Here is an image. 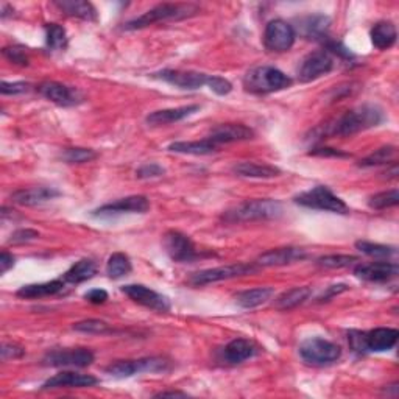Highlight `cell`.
I'll return each instance as SVG.
<instances>
[{"label":"cell","instance_id":"obj_1","mask_svg":"<svg viewBox=\"0 0 399 399\" xmlns=\"http://www.w3.org/2000/svg\"><path fill=\"white\" fill-rule=\"evenodd\" d=\"M384 120V113L376 105H362L343 113L338 118L326 122L315 133L318 139H326L331 136H351L355 133L365 132L368 128L377 127Z\"/></svg>","mask_w":399,"mask_h":399},{"label":"cell","instance_id":"obj_2","mask_svg":"<svg viewBox=\"0 0 399 399\" xmlns=\"http://www.w3.org/2000/svg\"><path fill=\"white\" fill-rule=\"evenodd\" d=\"M282 213H284V208L277 200H248L229 209L222 215V219L227 223H246L278 219Z\"/></svg>","mask_w":399,"mask_h":399},{"label":"cell","instance_id":"obj_3","mask_svg":"<svg viewBox=\"0 0 399 399\" xmlns=\"http://www.w3.org/2000/svg\"><path fill=\"white\" fill-rule=\"evenodd\" d=\"M198 11V6L192 4H161L156 5L155 8L145 11L142 16L129 20V23L123 25V28L125 30H139V28L164 23V20H181L191 18Z\"/></svg>","mask_w":399,"mask_h":399},{"label":"cell","instance_id":"obj_4","mask_svg":"<svg viewBox=\"0 0 399 399\" xmlns=\"http://www.w3.org/2000/svg\"><path fill=\"white\" fill-rule=\"evenodd\" d=\"M292 78L272 66L253 68L243 77V88L251 94H270L287 89L292 86Z\"/></svg>","mask_w":399,"mask_h":399},{"label":"cell","instance_id":"obj_5","mask_svg":"<svg viewBox=\"0 0 399 399\" xmlns=\"http://www.w3.org/2000/svg\"><path fill=\"white\" fill-rule=\"evenodd\" d=\"M399 332L391 328H377L369 332L351 331L348 334V342L354 353H384L395 348Z\"/></svg>","mask_w":399,"mask_h":399},{"label":"cell","instance_id":"obj_6","mask_svg":"<svg viewBox=\"0 0 399 399\" xmlns=\"http://www.w3.org/2000/svg\"><path fill=\"white\" fill-rule=\"evenodd\" d=\"M295 203L309 209H318V211H328L334 214H350V208L346 203L338 198L329 187L315 186L306 192H301L295 197Z\"/></svg>","mask_w":399,"mask_h":399},{"label":"cell","instance_id":"obj_7","mask_svg":"<svg viewBox=\"0 0 399 399\" xmlns=\"http://www.w3.org/2000/svg\"><path fill=\"white\" fill-rule=\"evenodd\" d=\"M301 359L309 365L324 367L337 362L342 355V348L326 338L312 337L300 345Z\"/></svg>","mask_w":399,"mask_h":399},{"label":"cell","instance_id":"obj_8","mask_svg":"<svg viewBox=\"0 0 399 399\" xmlns=\"http://www.w3.org/2000/svg\"><path fill=\"white\" fill-rule=\"evenodd\" d=\"M258 270L256 265L253 264H231V265H222L215 268H208V270H201L191 274L189 278V284L194 287H201L208 284H214V282L233 279L239 277H245V274L255 273Z\"/></svg>","mask_w":399,"mask_h":399},{"label":"cell","instance_id":"obj_9","mask_svg":"<svg viewBox=\"0 0 399 399\" xmlns=\"http://www.w3.org/2000/svg\"><path fill=\"white\" fill-rule=\"evenodd\" d=\"M170 368L169 360L163 357H144L136 360H118L106 367V373L114 377H132L139 373H161Z\"/></svg>","mask_w":399,"mask_h":399},{"label":"cell","instance_id":"obj_10","mask_svg":"<svg viewBox=\"0 0 399 399\" xmlns=\"http://www.w3.org/2000/svg\"><path fill=\"white\" fill-rule=\"evenodd\" d=\"M296 39L295 28L282 19H274L267 24L264 32V44L270 52L282 53L292 49Z\"/></svg>","mask_w":399,"mask_h":399},{"label":"cell","instance_id":"obj_11","mask_svg":"<svg viewBox=\"0 0 399 399\" xmlns=\"http://www.w3.org/2000/svg\"><path fill=\"white\" fill-rule=\"evenodd\" d=\"M150 209V201L144 195H132V197L115 200L113 203L100 206L92 213L94 217L100 219H110V217L123 215V214H144Z\"/></svg>","mask_w":399,"mask_h":399},{"label":"cell","instance_id":"obj_12","mask_svg":"<svg viewBox=\"0 0 399 399\" xmlns=\"http://www.w3.org/2000/svg\"><path fill=\"white\" fill-rule=\"evenodd\" d=\"M163 245L167 255L175 262H192L198 258L194 242L179 231H167L163 237Z\"/></svg>","mask_w":399,"mask_h":399},{"label":"cell","instance_id":"obj_13","mask_svg":"<svg viewBox=\"0 0 399 399\" xmlns=\"http://www.w3.org/2000/svg\"><path fill=\"white\" fill-rule=\"evenodd\" d=\"M94 353L88 348H70V350H55L46 354L42 359L49 367H74L84 368L94 362Z\"/></svg>","mask_w":399,"mask_h":399},{"label":"cell","instance_id":"obj_14","mask_svg":"<svg viewBox=\"0 0 399 399\" xmlns=\"http://www.w3.org/2000/svg\"><path fill=\"white\" fill-rule=\"evenodd\" d=\"M334 69V60L326 50H317V52L309 53L301 61L298 68V78L303 83L314 82Z\"/></svg>","mask_w":399,"mask_h":399},{"label":"cell","instance_id":"obj_15","mask_svg":"<svg viewBox=\"0 0 399 399\" xmlns=\"http://www.w3.org/2000/svg\"><path fill=\"white\" fill-rule=\"evenodd\" d=\"M38 91L42 97H46L49 101L58 105V106H77L84 100L83 94L77 88L66 86L63 83L56 82H44L38 86Z\"/></svg>","mask_w":399,"mask_h":399},{"label":"cell","instance_id":"obj_16","mask_svg":"<svg viewBox=\"0 0 399 399\" xmlns=\"http://www.w3.org/2000/svg\"><path fill=\"white\" fill-rule=\"evenodd\" d=\"M153 78L163 80V82L175 86V88H179V89L195 91L208 84L209 75L201 74V72H194V70L164 69L161 72H156V74H153Z\"/></svg>","mask_w":399,"mask_h":399},{"label":"cell","instance_id":"obj_17","mask_svg":"<svg viewBox=\"0 0 399 399\" xmlns=\"http://www.w3.org/2000/svg\"><path fill=\"white\" fill-rule=\"evenodd\" d=\"M122 292L125 293L129 300L134 303L141 304L144 308H148L156 312H169L170 310V303L165 298L164 295L155 292L148 287L142 284H128L122 287Z\"/></svg>","mask_w":399,"mask_h":399},{"label":"cell","instance_id":"obj_18","mask_svg":"<svg viewBox=\"0 0 399 399\" xmlns=\"http://www.w3.org/2000/svg\"><path fill=\"white\" fill-rule=\"evenodd\" d=\"M398 273L399 268L395 262H369L354 267L355 277L368 282H387L396 278Z\"/></svg>","mask_w":399,"mask_h":399},{"label":"cell","instance_id":"obj_19","mask_svg":"<svg viewBox=\"0 0 399 399\" xmlns=\"http://www.w3.org/2000/svg\"><path fill=\"white\" fill-rule=\"evenodd\" d=\"M253 136H255V132L251 128L242 125V123H223V125H217L215 128H213L208 139H211L215 145L220 147L223 144L253 139Z\"/></svg>","mask_w":399,"mask_h":399},{"label":"cell","instance_id":"obj_20","mask_svg":"<svg viewBox=\"0 0 399 399\" xmlns=\"http://www.w3.org/2000/svg\"><path fill=\"white\" fill-rule=\"evenodd\" d=\"M99 379L92 374H80L74 372H63L58 373L53 377H50L44 384L42 388H83L97 386Z\"/></svg>","mask_w":399,"mask_h":399},{"label":"cell","instance_id":"obj_21","mask_svg":"<svg viewBox=\"0 0 399 399\" xmlns=\"http://www.w3.org/2000/svg\"><path fill=\"white\" fill-rule=\"evenodd\" d=\"M61 192L53 187H30V189H19V191L11 194L13 203H18L20 206H38L42 203H47L56 197H60Z\"/></svg>","mask_w":399,"mask_h":399},{"label":"cell","instance_id":"obj_22","mask_svg":"<svg viewBox=\"0 0 399 399\" xmlns=\"http://www.w3.org/2000/svg\"><path fill=\"white\" fill-rule=\"evenodd\" d=\"M306 258V251L301 248H293V246H286V248H277L262 253L258 258V265L260 267H279L292 264L295 260H301Z\"/></svg>","mask_w":399,"mask_h":399},{"label":"cell","instance_id":"obj_23","mask_svg":"<svg viewBox=\"0 0 399 399\" xmlns=\"http://www.w3.org/2000/svg\"><path fill=\"white\" fill-rule=\"evenodd\" d=\"M200 110L198 105H189V106H179V108H170V110H161L155 111L147 115V123L151 127H163V125H170L183 120L189 115L195 114Z\"/></svg>","mask_w":399,"mask_h":399},{"label":"cell","instance_id":"obj_24","mask_svg":"<svg viewBox=\"0 0 399 399\" xmlns=\"http://www.w3.org/2000/svg\"><path fill=\"white\" fill-rule=\"evenodd\" d=\"M258 354L256 345L246 338H234L224 346L223 357L228 364H242Z\"/></svg>","mask_w":399,"mask_h":399},{"label":"cell","instance_id":"obj_25","mask_svg":"<svg viewBox=\"0 0 399 399\" xmlns=\"http://www.w3.org/2000/svg\"><path fill=\"white\" fill-rule=\"evenodd\" d=\"M64 286H66V282L63 279H53L50 282H42V284H30L20 287L16 295L20 296V298H27V300L44 298V296H52L63 292Z\"/></svg>","mask_w":399,"mask_h":399},{"label":"cell","instance_id":"obj_26","mask_svg":"<svg viewBox=\"0 0 399 399\" xmlns=\"http://www.w3.org/2000/svg\"><path fill=\"white\" fill-rule=\"evenodd\" d=\"M169 150L173 153L181 155H194V156H205L213 155L219 150V145H215L211 139H201V141H192V142H173L169 145Z\"/></svg>","mask_w":399,"mask_h":399},{"label":"cell","instance_id":"obj_27","mask_svg":"<svg viewBox=\"0 0 399 399\" xmlns=\"http://www.w3.org/2000/svg\"><path fill=\"white\" fill-rule=\"evenodd\" d=\"M55 6L70 18H78L83 20L97 19V10L94 8V5L83 2V0H63V2H55Z\"/></svg>","mask_w":399,"mask_h":399},{"label":"cell","instance_id":"obj_28","mask_svg":"<svg viewBox=\"0 0 399 399\" xmlns=\"http://www.w3.org/2000/svg\"><path fill=\"white\" fill-rule=\"evenodd\" d=\"M233 172L243 178H274L281 175L278 167L259 163H239L233 167Z\"/></svg>","mask_w":399,"mask_h":399},{"label":"cell","instance_id":"obj_29","mask_svg":"<svg viewBox=\"0 0 399 399\" xmlns=\"http://www.w3.org/2000/svg\"><path fill=\"white\" fill-rule=\"evenodd\" d=\"M369 36H372V42L376 49L387 50L395 46L398 32H396V27L391 24L390 20H382V23H377L372 28V33H369Z\"/></svg>","mask_w":399,"mask_h":399},{"label":"cell","instance_id":"obj_30","mask_svg":"<svg viewBox=\"0 0 399 399\" xmlns=\"http://www.w3.org/2000/svg\"><path fill=\"white\" fill-rule=\"evenodd\" d=\"M274 290L272 287H258L251 290H245L236 295V303L243 309H255L262 306L268 300H272Z\"/></svg>","mask_w":399,"mask_h":399},{"label":"cell","instance_id":"obj_31","mask_svg":"<svg viewBox=\"0 0 399 399\" xmlns=\"http://www.w3.org/2000/svg\"><path fill=\"white\" fill-rule=\"evenodd\" d=\"M312 295V289L310 287H293L287 290L282 295H279L277 301H274V306L279 310H290L301 306L303 303H306Z\"/></svg>","mask_w":399,"mask_h":399},{"label":"cell","instance_id":"obj_32","mask_svg":"<svg viewBox=\"0 0 399 399\" xmlns=\"http://www.w3.org/2000/svg\"><path fill=\"white\" fill-rule=\"evenodd\" d=\"M96 273H97L96 262L91 259H82L72 265L66 273H64L63 281L69 282V284H80V282H84V281L94 278V274Z\"/></svg>","mask_w":399,"mask_h":399},{"label":"cell","instance_id":"obj_33","mask_svg":"<svg viewBox=\"0 0 399 399\" xmlns=\"http://www.w3.org/2000/svg\"><path fill=\"white\" fill-rule=\"evenodd\" d=\"M132 260H129L127 255H123V253H114L106 262V274L111 279H119L127 277V274L132 272Z\"/></svg>","mask_w":399,"mask_h":399},{"label":"cell","instance_id":"obj_34","mask_svg":"<svg viewBox=\"0 0 399 399\" xmlns=\"http://www.w3.org/2000/svg\"><path fill=\"white\" fill-rule=\"evenodd\" d=\"M301 28L304 30V36L312 39H320L323 34H326V30L329 28L331 20L326 16H309L301 20Z\"/></svg>","mask_w":399,"mask_h":399},{"label":"cell","instance_id":"obj_35","mask_svg":"<svg viewBox=\"0 0 399 399\" xmlns=\"http://www.w3.org/2000/svg\"><path fill=\"white\" fill-rule=\"evenodd\" d=\"M355 248H357L360 253H364V255L369 258H376V259H386V258L396 256V248H393V246L381 245V243L359 241V242H355Z\"/></svg>","mask_w":399,"mask_h":399},{"label":"cell","instance_id":"obj_36","mask_svg":"<svg viewBox=\"0 0 399 399\" xmlns=\"http://www.w3.org/2000/svg\"><path fill=\"white\" fill-rule=\"evenodd\" d=\"M46 42L50 50H66L68 47V34L64 27L58 24L46 25Z\"/></svg>","mask_w":399,"mask_h":399},{"label":"cell","instance_id":"obj_37","mask_svg":"<svg viewBox=\"0 0 399 399\" xmlns=\"http://www.w3.org/2000/svg\"><path fill=\"white\" fill-rule=\"evenodd\" d=\"M398 203H399L398 189H391V191L379 192V194L373 195V197L368 200V206L372 209H376V211H381V209L395 208L398 206Z\"/></svg>","mask_w":399,"mask_h":399},{"label":"cell","instance_id":"obj_38","mask_svg":"<svg viewBox=\"0 0 399 399\" xmlns=\"http://www.w3.org/2000/svg\"><path fill=\"white\" fill-rule=\"evenodd\" d=\"M395 156H396V148L391 147V145H387V147H382L379 150H376L373 155H369V156L362 159L359 165L360 167H374V165L388 164L390 161H393Z\"/></svg>","mask_w":399,"mask_h":399},{"label":"cell","instance_id":"obj_39","mask_svg":"<svg viewBox=\"0 0 399 399\" xmlns=\"http://www.w3.org/2000/svg\"><path fill=\"white\" fill-rule=\"evenodd\" d=\"M61 158L68 164H84V163L94 161V159L97 158V153L94 150H91V148L75 147V148H66V150H64Z\"/></svg>","mask_w":399,"mask_h":399},{"label":"cell","instance_id":"obj_40","mask_svg":"<svg viewBox=\"0 0 399 399\" xmlns=\"http://www.w3.org/2000/svg\"><path fill=\"white\" fill-rule=\"evenodd\" d=\"M355 262H359V259L355 256H348V255H332V256H324L317 260V264L323 268H345L350 267Z\"/></svg>","mask_w":399,"mask_h":399},{"label":"cell","instance_id":"obj_41","mask_svg":"<svg viewBox=\"0 0 399 399\" xmlns=\"http://www.w3.org/2000/svg\"><path fill=\"white\" fill-rule=\"evenodd\" d=\"M74 329L78 332H84V334H97V336H101V334H110L113 332V329L108 326L105 322L101 320H84V322H78L74 324Z\"/></svg>","mask_w":399,"mask_h":399},{"label":"cell","instance_id":"obj_42","mask_svg":"<svg viewBox=\"0 0 399 399\" xmlns=\"http://www.w3.org/2000/svg\"><path fill=\"white\" fill-rule=\"evenodd\" d=\"M206 86L211 91H214L217 96H228V94L233 91V84H231L227 78L219 75H209Z\"/></svg>","mask_w":399,"mask_h":399},{"label":"cell","instance_id":"obj_43","mask_svg":"<svg viewBox=\"0 0 399 399\" xmlns=\"http://www.w3.org/2000/svg\"><path fill=\"white\" fill-rule=\"evenodd\" d=\"M4 56L6 60H10L11 63L20 64V66H27L28 64V55H27V49L14 46V47H5L4 49Z\"/></svg>","mask_w":399,"mask_h":399},{"label":"cell","instance_id":"obj_44","mask_svg":"<svg viewBox=\"0 0 399 399\" xmlns=\"http://www.w3.org/2000/svg\"><path fill=\"white\" fill-rule=\"evenodd\" d=\"M30 88L32 86L25 82H16V83L2 82V84H0V92H2L4 96H18V94L28 92Z\"/></svg>","mask_w":399,"mask_h":399},{"label":"cell","instance_id":"obj_45","mask_svg":"<svg viewBox=\"0 0 399 399\" xmlns=\"http://www.w3.org/2000/svg\"><path fill=\"white\" fill-rule=\"evenodd\" d=\"M39 237V233L34 229H19L16 233H13L11 239H10V243H27V242H32L36 241V239Z\"/></svg>","mask_w":399,"mask_h":399},{"label":"cell","instance_id":"obj_46","mask_svg":"<svg viewBox=\"0 0 399 399\" xmlns=\"http://www.w3.org/2000/svg\"><path fill=\"white\" fill-rule=\"evenodd\" d=\"M136 175L137 178H158V177H161L164 175V169L161 165H158V164H145L142 165L139 170L136 172Z\"/></svg>","mask_w":399,"mask_h":399},{"label":"cell","instance_id":"obj_47","mask_svg":"<svg viewBox=\"0 0 399 399\" xmlns=\"http://www.w3.org/2000/svg\"><path fill=\"white\" fill-rule=\"evenodd\" d=\"M25 354L24 348H20L14 343H5L2 346V360H14V359H20Z\"/></svg>","mask_w":399,"mask_h":399},{"label":"cell","instance_id":"obj_48","mask_svg":"<svg viewBox=\"0 0 399 399\" xmlns=\"http://www.w3.org/2000/svg\"><path fill=\"white\" fill-rule=\"evenodd\" d=\"M84 298L92 304H103L108 300V293L101 289H92L84 295Z\"/></svg>","mask_w":399,"mask_h":399},{"label":"cell","instance_id":"obj_49","mask_svg":"<svg viewBox=\"0 0 399 399\" xmlns=\"http://www.w3.org/2000/svg\"><path fill=\"white\" fill-rule=\"evenodd\" d=\"M348 290V286L345 284H337V286H331L328 287V290L320 296V303H324V301H329L331 298H334V296L338 295V293H342V292H346Z\"/></svg>","mask_w":399,"mask_h":399},{"label":"cell","instance_id":"obj_50","mask_svg":"<svg viewBox=\"0 0 399 399\" xmlns=\"http://www.w3.org/2000/svg\"><path fill=\"white\" fill-rule=\"evenodd\" d=\"M309 155H314V156H322V158H326V156H334V158H345L348 156L346 153H342L340 150H336V148H314L310 151Z\"/></svg>","mask_w":399,"mask_h":399},{"label":"cell","instance_id":"obj_51","mask_svg":"<svg viewBox=\"0 0 399 399\" xmlns=\"http://www.w3.org/2000/svg\"><path fill=\"white\" fill-rule=\"evenodd\" d=\"M13 265H14V258L10 255V253L4 251L2 256H0V273L5 274L10 268H13Z\"/></svg>","mask_w":399,"mask_h":399},{"label":"cell","instance_id":"obj_52","mask_svg":"<svg viewBox=\"0 0 399 399\" xmlns=\"http://www.w3.org/2000/svg\"><path fill=\"white\" fill-rule=\"evenodd\" d=\"M165 396H187V393H184V391H173V390H170V391H159V393H156L155 395V398H165Z\"/></svg>","mask_w":399,"mask_h":399}]
</instances>
